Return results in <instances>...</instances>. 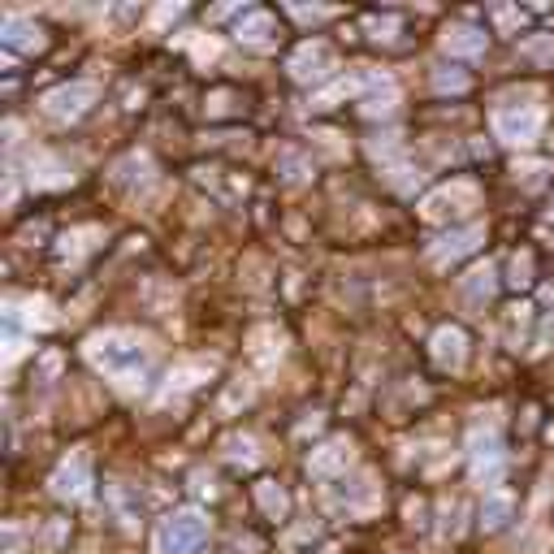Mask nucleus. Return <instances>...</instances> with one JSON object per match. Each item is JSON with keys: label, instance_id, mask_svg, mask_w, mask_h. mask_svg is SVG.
Segmentation results:
<instances>
[{"label": "nucleus", "instance_id": "obj_1", "mask_svg": "<svg viewBox=\"0 0 554 554\" xmlns=\"http://www.w3.org/2000/svg\"><path fill=\"white\" fill-rule=\"evenodd\" d=\"M87 360L122 386H143L152 373V342L126 329H109V334L87 338Z\"/></svg>", "mask_w": 554, "mask_h": 554}, {"label": "nucleus", "instance_id": "obj_2", "mask_svg": "<svg viewBox=\"0 0 554 554\" xmlns=\"http://www.w3.org/2000/svg\"><path fill=\"white\" fill-rule=\"evenodd\" d=\"M208 542V520L204 511L195 507H182L174 516L161 520V529H156V554H200Z\"/></svg>", "mask_w": 554, "mask_h": 554}, {"label": "nucleus", "instance_id": "obj_3", "mask_svg": "<svg viewBox=\"0 0 554 554\" xmlns=\"http://www.w3.org/2000/svg\"><path fill=\"white\" fill-rule=\"evenodd\" d=\"M494 135L507 143V148H529V143L542 135V109L529 100H503L494 109Z\"/></svg>", "mask_w": 554, "mask_h": 554}, {"label": "nucleus", "instance_id": "obj_4", "mask_svg": "<svg viewBox=\"0 0 554 554\" xmlns=\"http://www.w3.org/2000/svg\"><path fill=\"white\" fill-rule=\"evenodd\" d=\"M477 204V187L472 182H446V187H438L433 195H425V204H420V213H425L429 221H446V217H459L468 213V208Z\"/></svg>", "mask_w": 554, "mask_h": 554}, {"label": "nucleus", "instance_id": "obj_5", "mask_svg": "<svg viewBox=\"0 0 554 554\" xmlns=\"http://www.w3.org/2000/svg\"><path fill=\"white\" fill-rule=\"evenodd\" d=\"M286 70L295 83H321V78L334 70V48L321 44V39H308V44H299L295 52H290Z\"/></svg>", "mask_w": 554, "mask_h": 554}, {"label": "nucleus", "instance_id": "obj_6", "mask_svg": "<svg viewBox=\"0 0 554 554\" xmlns=\"http://www.w3.org/2000/svg\"><path fill=\"white\" fill-rule=\"evenodd\" d=\"M468 455H472V472L477 481H494L503 472V438H498L494 425L485 429H472L468 433Z\"/></svg>", "mask_w": 554, "mask_h": 554}, {"label": "nucleus", "instance_id": "obj_7", "mask_svg": "<svg viewBox=\"0 0 554 554\" xmlns=\"http://www.w3.org/2000/svg\"><path fill=\"white\" fill-rule=\"evenodd\" d=\"M91 100H96V83H65L44 96V113L57 117V122H74L91 109Z\"/></svg>", "mask_w": 554, "mask_h": 554}, {"label": "nucleus", "instance_id": "obj_8", "mask_svg": "<svg viewBox=\"0 0 554 554\" xmlns=\"http://www.w3.org/2000/svg\"><path fill=\"white\" fill-rule=\"evenodd\" d=\"M52 494L57 498H87L91 494V459L87 455H70L65 464L52 472Z\"/></svg>", "mask_w": 554, "mask_h": 554}, {"label": "nucleus", "instance_id": "obj_9", "mask_svg": "<svg viewBox=\"0 0 554 554\" xmlns=\"http://www.w3.org/2000/svg\"><path fill=\"white\" fill-rule=\"evenodd\" d=\"M485 239V230L481 226H468V230H451L446 239H438L429 247V260L433 265H451V260L459 256H468V252H477V243Z\"/></svg>", "mask_w": 554, "mask_h": 554}, {"label": "nucleus", "instance_id": "obj_10", "mask_svg": "<svg viewBox=\"0 0 554 554\" xmlns=\"http://www.w3.org/2000/svg\"><path fill=\"white\" fill-rule=\"evenodd\" d=\"M351 464V446L342 442V438H334V442H325V446H316V451L308 455V472L312 477H342V468Z\"/></svg>", "mask_w": 554, "mask_h": 554}, {"label": "nucleus", "instance_id": "obj_11", "mask_svg": "<svg viewBox=\"0 0 554 554\" xmlns=\"http://www.w3.org/2000/svg\"><path fill=\"white\" fill-rule=\"evenodd\" d=\"M433 360H438L442 368H464V360H468V338H464V329L442 325L438 334H433Z\"/></svg>", "mask_w": 554, "mask_h": 554}, {"label": "nucleus", "instance_id": "obj_12", "mask_svg": "<svg viewBox=\"0 0 554 554\" xmlns=\"http://www.w3.org/2000/svg\"><path fill=\"white\" fill-rule=\"evenodd\" d=\"M442 48L451 52V57H481L485 35L477 31V26H451V31L442 35Z\"/></svg>", "mask_w": 554, "mask_h": 554}, {"label": "nucleus", "instance_id": "obj_13", "mask_svg": "<svg viewBox=\"0 0 554 554\" xmlns=\"http://www.w3.org/2000/svg\"><path fill=\"white\" fill-rule=\"evenodd\" d=\"M329 498H334V503H342L347 511H364V507L377 503V490H373V481H368V477H355V481H347L342 490H334Z\"/></svg>", "mask_w": 554, "mask_h": 554}, {"label": "nucleus", "instance_id": "obj_14", "mask_svg": "<svg viewBox=\"0 0 554 554\" xmlns=\"http://www.w3.org/2000/svg\"><path fill=\"white\" fill-rule=\"evenodd\" d=\"M39 44H44L39 26L22 22L18 13H13V18H5V48H13V52H31V48H39Z\"/></svg>", "mask_w": 554, "mask_h": 554}, {"label": "nucleus", "instance_id": "obj_15", "mask_svg": "<svg viewBox=\"0 0 554 554\" xmlns=\"http://www.w3.org/2000/svg\"><path fill=\"white\" fill-rule=\"evenodd\" d=\"M273 31H277L273 18H269V13H260V9H252V13H247V18L239 22V39H243V44H269Z\"/></svg>", "mask_w": 554, "mask_h": 554}, {"label": "nucleus", "instance_id": "obj_16", "mask_svg": "<svg viewBox=\"0 0 554 554\" xmlns=\"http://www.w3.org/2000/svg\"><path fill=\"white\" fill-rule=\"evenodd\" d=\"M511 507H516V503H511V494H490V498L481 503V529H485V533L503 529L507 516H511Z\"/></svg>", "mask_w": 554, "mask_h": 554}, {"label": "nucleus", "instance_id": "obj_17", "mask_svg": "<svg viewBox=\"0 0 554 554\" xmlns=\"http://www.w3.org/2000/svg\"><path fill=\"white\" fill-rule=\"evenodd\" d=\"M464 295H468V299H490V295H494V269H490V265L472 269V273L464 277Z\"/></svg>", "mask_w": 554, "mask_h": 554}, {"label": "nucleus", "instance_id": "obj_18", "mask_svg": "<svg viewBox=\"0 0 554 554\" xmlns=\"http://www.w3.org/2000/svg\"><path fill=\"white\" fill-rule=\"evenodd\" d=\"M256 498H260V507H265L269 516H282V511H286V494L277 490V485H269V481L256 490Z\"/></svg>", "mask_w": 554, "mask_h": 554}, {"label": "nucleus", "instance_id": "obj_19", "mask_svg": "<svg viewBox=\"0 0 554 554\" xmlns=\"http://www.w3.org/2000/svg\"><path fill=\"white\" fill-rule=\"evenodd\" d=\"M520 52H524V57H529V61H554V39H550V35H542V39H529V44H524Z\"/></svg>", "mask_w": 554, "mask_h": 554}, {"label": "nucleus", "instance_id": "obj_20", "mask_svg": "<svg viewBox=\"0 0 554 554\" xmlns=\"http://www.w3.org/2000/svg\"><path fill=\"white\" fill-rule=\"evenodd\" d=\"M433 87H438V91H464L468 78L459 70H438V74H433Z\"/></svg>", "mask_w": 554, "mask_h": 554}, {"label": "nucleus", "instance_id": "obj_21", "mask_svg": "<svg viewBox=\"0 0 554 554\" xmlns=\"http://www.w3.org/2000/svg\"><path fill=\"white\" fill-rule=\"evenodd\" d=\"M230 459H243V464H256V442L252 438H230Z\"/></svg>", "mask_w": 554, "mask_h": 554}, {"label": "nucleus", "instance_id": "obj_22", "mask_svg": "<svg viewBox=\"0 0 554 554\" xmlns=\"http://www.w3.org/2000/svg\"><path fill=\"white\" fill-rule=\"evenodd\" d=\"M282 165H286V178H290V182H303V178H308V165H303L299 152H282Z\"/></svg>", "mask_w": 554, "mask_h": 554}, {"label": "nucleus", "instance_id": "obj_23", "mask_svg": "<svg viewBox=\"0 0 554 554\" xmlns=\"http://www.w3.org/2000/svg\"><path fill=\"white\" fill-rule=\"evenodd\" d=\"M511 269H516V273H511V282H529V256H516V265H511Z\"/></svg>", "mask_w": 554, "mask_h": 554}, {"label": "nucleus", "instance_id": "obj_24", "mask_svg": "<svg viewBox=\"0 0 554 554\" xmlns=\"http://www.w3.org/2000/svg\"><path fill=\"white\" fill-rule=\"evenodd\" d=\"M498 22H503V26H520V9H498Z\"/></svg>", "mask_w": 554, "mask_h": 554}, {"label": "nucleus", "instance_id": "obj_25", "mask_svg": "<svg viewBox=\"0 0 554 554\" xmlns=\"http://www.w3.org/2000/svg\"><path fill=\"white\" fill-rule=\"evenodd\" d=\"M295 18H312L316 22V18H325V9H295Z\"/></svg>", "mask_w": 554, "mask_h": 554}, {"label": "nucleus", "instance_id": "obj_26", "mask_svg": "<svg viewBox=\"0 0 554 554\" xmlns=\"http://www.w3.org/2000/svg\"><path fill=\"white\" fill-rule=\"evenodd\" d=\"M542 338H546V342H554V316H550V321H546V329H542Z\"/></svg>", "mask_w": 554, "mask_h": 554}]
</instances>
